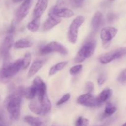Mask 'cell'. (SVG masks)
I'll list each match as a JSON object with an SVG mask.
<instances>
[{"label": "cell", "mask_w": 126, "mask_h": 126, "mask_svg": "<svg viewBox=\"0 0 126 126\" xmlns=\"http://www.w3.org/2000/svg\"><path fill=\"white\" fill-rule=\"evenodd\" d=\"M23 87H19L9 95L4 101V107L12 121H18L21 115V104L23 97Z\"/></svg>", "instance_id": "cell-1"}, {"label": "cell", "mask_w": 126, "mask_h": 126, "mask_svg": "<svg viewBox=\"0 0 126 126\" xmlns=\"http://www.w3.org/2000/svg\"><path fill=\"white\" fill-rule=\"evenodd\" d=\"M23 68V59H18L12 63L4 65L0 70V81L6 82L16 75Z\"/></svg>", "instance_id": "cell-2"}, {"label": "cell", "mask_w": 126, "mask_h": 126, "mask_svg": "<svg viewBox=\"0 0 126 126\" xmlns=\"http://www.w3.org/2000/svg\"><path fill=\"white\" fill-rule=\"evenodd\" d=\"M29 109L37 115L44 116L51 109L52 105L48 96L46 95L41 102H31L28 105Z\"/></svg>", "instance_id": "cell-3"}, {"label": "cell", "mask_w": 126, "mask_h": 126, "mask_svg": "<svg viewBox=\"0 0 126 126\" xmlns=\"http://www.w3.org/2000/svg\"><path fill=\"white\" fill-rule=\"evenodd\" d=\"M96 45V41L94 39H91L86 42L76 54L75 58V62L81 63L87 58L92 56L95 50Z\"/></svg>", "instance_id": "cell-4"}, {"label": "cell", "mask_w": 126, "mask_h": 126, "mask_svg": "<svg viewBox=\"0 0 126 126\" xmlns=\"http://www.w3.org/2000/svg\"><path fill=\"white\" fill-rule=\"evenodd\" d=\"M14 44L13 34H7L0 46V54L4 59V65L10 63V50Z\"/></svg>", "instance_id": "cell-5"}, {"label": "cell", "mask_w": 126, "mask_h": 126, "mask_svg": "<svg viewBox=\"0 0 126 126\" xmlns=\"http://www.w3.org/2000/svg\"><path fill=\"white\" fill-rule=\"evenodd\" d=\"M84 20L85 18L83 16H78L73 20L72 23L70 25L68 36L69 41L73 44H75L77 41L79 28L82 25Z\"/></svg>", "instance_id": "cell-6"}, {"label": "cell", "mask_w": 126, "mask_h": 126, "mask_svg": "<svg viewBox=\"0 0 126 126\" xmlns=\"http://www.w3.org/2000/svg\"><path fill=\"white\" fill-rule=\"evenodd\" d=\"M57 52L62 55H66L68 52L66 48L56 41H52L44 46L40 49V54L41 55L50 54V53Z\"/></svg>", "instance_id": "cell-7"}, {"label": "cell", "mask_w": 126, "mask_h": 126, "mask_svg": "<svg viewBox=\"0 0 126 126\" xmlns=\"http://www.w3.org/2000/svg\"><path fill=\"white\" fill-rule=\"evenodd\" d=\"M125 55H126V47L118 48L101 55L99 58V60L101 63L107 64L116 59H120Z\"/></svg>", "instance_id": "cell-8"}, {"label": "cell", "mask_w": 126, "mask_h": 126, "mask_svg": "<svg viewBox=\"0 0 126 126\" xmlns=\"http://www.w3.org/2000/svg\"><path fill=\"white\" fill-rule=\"evenodd\" d=\"M118 33V29L113 27H107L101 30L100 38L103 43V47H108L110 45L111 41Z\"/></svg>", "instance_id": "cell-9"}, {"label": "cell", "mask_w": 126, "mask_h": 126, "mask_svg": "<svg viewBox=\"0 0 126 126\" xmlns=\"http://www.w3.org/2000/svg\"><path fill=\"white\" fill-rule=\"evenodd\" d=\"M60 22V18L58 17L55 14V6L52 7L49 10V17L43 24V29L45 31L49 30L59 24Z\"/></svg>", "instance_id": "cell-10"}, {"label": "cell", "mask_w": 126, "mask_h": 126, "mask_svg": "<svg viewBox=\"0 0 126 126\" xmlns=\"http://www.w3.org/2000/svg\"><path fill=\"white\" fill-rule=\"evenodd\" d=\"M77 103L81 105L87 107H98L97 103V98L92 95V94H85L80 95L77 99Z\"/></svg>", "instance_id": "cell-11"}, {"label": "cell", "mask_w": 126, "mask_h": 126, "mask_svg": "<svg viewBox=\"0 0 126 126\" xmlns=\"http://www.w3.org/2000/svg\"><path fill=\"white\" fill-rule=\"evenodd\" d=\"M32 0L23 1V3L20 5L16 11V22H20L28 14L29 10L32 6Z\"/></svg>", "instance_id": "cell-12"}, {"label": "cell", "mask_w": 126, "mask_h": 126, "mask_svg": "<svg viewBox=\"0 0 126 126\" xmlns=\"http://www.w3.org/2000/svg\"><path fill=\"white\" fill-rule=\"evenodd\" d=\"M33 85L36 87L38 101L41 102L44 97L46 95V85L43 82L40 77H36L33 81Z\"/></svg>", "instance_id": "cell-13"}, {"label": "cell", "mask_w": 126, "mask_h": 126, "mask_svg": "<svg viewBox=\"0 0 126 126\" xmlns=\"http://www.w3.org/2000/svg\"><path fill=\"white\" fill-rule=\"evenodd\" d=\"M48 5V0H38L34 9V18H41Z\"/></svg>", "instance_id": "cell-14"}, {"label": "cell", "mask_w": 126, "mask_h": 126, "mask_svg": "<svg viewBox=\"0 0 126 126\" xmlns=\"http://www.w3.org/2000/svg\"><path fill=\"white\" fill-rule=\"evenodd\" d=\"M103 23H104V19H103V14L101 12L98 11L95 14L92 19V27L94 32H97L103 25Z\"/></svg>", "instance_id": "cell-15"}, {"label": "cell", "mask_w": 126, "mask_h": 126, "mask_svg": "<svg viewBox=\"0 0 126 126\" xmlns=\"http://www.w3.org/2000/svg\"><path fill=\"white\" fill-rule=\"evenodd\" d=\"M112 94H113V90L111 89L107 88L103 90V91H102L98 95V97H96L98 107L101 106L103 103H105L108 99H110V98L111 97Z\"/></svg>", "instance_id": "cell-16"}, {"label": "cell", "mask_w": 126, "mask_h": 126, "mask_svg": "<svg viewBox=\"0 0 126 126\" xmlns=\"http://www.w3.org/2000/svg\"><path fill=\"white\" fill-rule=\"evenodd\" d=\"M55 12L59 18H70L74 16V12L72 10L66 7H57L56 6H55Z\"/></svg>", "instance_id": "cell-17"}, {"label": "cell", "mask_w": 126, "mask_h": 126, "mask_svg": "<svg viewBox=\"0 0 126 126\" xmlns=\"http://www.w3.org/2000/svg\"><path fill=\"white\" fill-rule=\"evenodd\" d=\"M43 63H44V62L43 60H38L34 61V62L32 63V66H30L29 69V71H28V75H27V77L28 78H30L32 76H34L39 70L42 68L43 66Z\"/></svg>", "instance_id": "cell-18"}, {"label": "cell", "mask_w": 126, "mask_h": 126, "mask_svg": "<svg viewBox=\"0 0 126 126\" xmlns=\"http://www.w3.org/2000/svg\"><path fill=\"white\" fill-rule=\"evenodd\" d=\"M24 120L30 126H46V124L40 118H36L32 116H26Z\"/></svg>", "instance_id": "cell-19"}, {"label": "cell", "mask_w": 126, "mask_h": 126, "mask_svg": "<svg viewBox=\"0 0 126 126\" xmlns=\"http://www.w3.org/2000/svg\"><path fill=\"white\" fill-rule=\"evenodd\" d=\"M37 95L36 87L32 85V86L27 88H23V97L28 100H32Z\"/></svg>", "instance_id": "cell-20"}, {"label": "cell", "mask_w": 126, "mask_h": 126, "mask_svg": "<svg viewBox=\"0 0 126 126\" xmlns=\"http://www.w3.org/2000/svg\"><path fill=\"white\" fill-rule=\"evenodd\" d=\"M33 42L30 39H21L14 43V47L16 49H24L31 47L33 46Z\"/></svg>", "instance_id": "cell-21"}, {"label": "cell", "mask_w": 126, "mask_h": 126, "mask_svg": "<svg viewBox=\"0 0 126 126\" xmlns=\"http://www.w3.org/2000/svg\"><path fill=\"white\" fill-rule=\"evenodd\" d=\"M117 110V108L114 105H113L111 103L108 102L107 104L105 107V109L104 113L102 114V118L104 119V118H108V117L111 116L113 115Z\"/></svg>", "instance_id": "cell-22"}, {"label": "cell", "mask_w": 126, "mask_h": 126, "mask_svg": "<svg viewBox=\"0 0 126 126\" xmlns=\"http://www.w3.org/2000/svg\"><path fill=\"white\" fill-rule=\"evenodd\" d=\"M40 26V18H34V19L27 24V28L30 32H36Z\"/></svg>", "instance_id": "cell-23"}, {"label": "cell", "mask_w": 126, "mask_h": 126, "mask_svg": "<svg viewBox=\"0 0 126 126\" xmlns=\"http://www.w3.org/2000/svg\"><path fill=\"white\" fill-rule=\"evenodd\" d=\"M68 64V62L64 61V62H59L58 63H57L56 65H54L53 66H52L50 68V70H49V75L50 76H52V75H55L57 72L58 71H60V70H63L65 66H66V65Z\"/></svg>", "instance_id": "cell-24"}, {"label": "cell", "mask_w": 126, "mask_h": 126, "mask_svg": "<svg viewBox=\"0 0 126 126\" xmlns=\"http://www.w3.org/2000/svg\"><path fill=\"white\" fill-rule=\"evenodd\" d=\"M89 121L84 117H79L75 122V126H88Z\"/></svg>", "instance_id": "cell-25"}, {"label": "cell", "mask_w": 126, "mask_h": 126, "mask_svg": "<svg viewBox=\"0 0 126 126\" xmlns=\"http://www.w3.org/2000/svg\"><path fill=\"white\" fill-rule=\"evenodd\" d=\"M23 68L22 69H26L28 67L32 61V55L30 53H27L23 58Z\"/></svg>", "instance_id": "cell-26"}, {"label": "cell", "mask_w": 126, "mask_h": 126, "mask_svg": "<svg viewBox=\"0 0 126 126\" xmlns=\"http://www.w3.org/2000/svg\"><path fill=\"white\" fill-rule=\"evenodd\" d=\"M82 70V65H77L73 66L70 68V73L71 75H76L78 74L79 73L81 72V70Z\"/></svg>", "instance_id": "cell-27"}, {"label": "cell", "mask_w": 126, "mask_h": 126, "mask_svg": "<svg viewBox=\"0 0 126 126\" xmlns=\"http://www.w3.org/2000/svg\"><path fill=\"white\" fill-rule=\"evenodd\" d=\"M70 96L71 95H70V94H68V93L64 95L63 96L62 98H60V99L57 102V105H58V106L61 105L66 103V102H68V101L70 100Z\"/></svg>", "instance_id": "cell-28"}, {"label": "cell", "mask_w": 126, "mask_h": 126, "mask_svg": "<svg viewBox=\"0 0 126 126\" xmlns=\"http://www.w3.org/2000/svg\"><path fill=\"white\" fill-rule=\"evenodd\" d=\"M118 81L121 83H126V68L124 69L118 78Z\"/></svg>", "instance_id": "cell-29"}, {"label": "cell", "mask_w": 126, "mask_h": 126, "mask_svg": "<svg viewBox=\"0 0 126 126\" xmlns=\"http://www.w3.org/2000/svg\"><path fill=\"white\" fill-rule=\"evenodd\" d=\"M85 89L87 93L88 94H92V92L94 90V85L92 82H87L86 84V86H85Z\"/></svg>", "instance_id": "cell-30"}, {"label": "cell", "mask_w": 126, "mask_h": 126, "mask_svg": "<svg viewBox=\"0 0 126 126\" xmlns=\"http://www.w3.org/2000/svg\"><path fill=\"white\" fill-rule=\"evenodd\" d=\"M7 117H6L5 112L4 111L3 109L1 107H0V123L6 124L7 123Z\"/></svg>", "instance_id": "cell-31"}, {"label": "cell", "mask_w": 126, "mask_h": 126, "mask_svg": "<svg viewBox=\"0 0 126 126\" xmlns=\"http://www.w3.org/2000/svg\"><path fill=\"white\" fill-rule=\"evenodd\" d=\"M117 18V16L114 13H109L107 15V20L109 23H112Z\"/></svg>", "instance_id": "cell-32"}, {"label": "cell", "mask_w": 126, "mask_h": 126, "mask_svg": "<svg viewBox=\"0 0 126 126\" xmlns=\"http://www.w3.org/2000/svg\"><path fill=\"white\" fill-rule=\"evenodd\" d=\"M106 79H107V78H106V76L105 75H101L98 78V81H98V84L100 86H101L105 82Z\"/></svg>", "instance_id": "cell-33"}, {"label": "cell", "mask_w": 126, "mask_h": 126, "mask_svg": "<svg viewBox=\"0 0 126 126\" xmlns=\"http://www.w3.org/2000/svg\"><path fill=\"white\" fill-rule=\"evenodd\" d=\"M23 1V0H12L13 2H14V3H18V2H20Z\"/></svg>", "instance_id": "cell-34"}, {"label": "cell", "mask_w": 126, "mask_h": 126, "mask_svg": "<svg viewBox=\"0 0 126 126\" xmlns=\"http://www.w3.org/2000/svg\"><path fill=\"white\" fill-rule=\"evenodd\" d=\"M0 126H7L6 124H4V123H0Z\"/></svg>", "instance_id": "cell-35"}, {"label": "cell", "mask_w": 126, "mask_h": 126, "mask_svg": "<svg viewBox=\"0 0 126 126\" xmlns=\"http://www.w3.org/2000/svg\"><path fill=\"white\" fill-rule=\"evenodd\" d=\"M126 126V123H124V124H123V126Z\"/></svg>", "instance_id": "cell-36"}, {"label": "cell", "mask_w": 126, "mask_h": 126, "mask_svg": "<svg viewBox=\"0 0 126 126\" xmlns=\"http://www.w3.org/2000/svg\"><path fill=\"white\" fill-rule=\"evenodd\" d=\"M51 126H57L55 125V124H53V125H52Z\"/></svg>", "instance_id": "cell-37"}, {"label": "cell", "mask_w": 126, "mask_h": 126, "mask_svg": "<svg viewBox=\"0 0 126 126\" xmlns=\"http://www.w3.org/2000/svg\"><path fill=\"white\" fill-rule=\"evenodd\" d=\"M23 1H27V0H23Z\"/></svg>", "instance_id": "cell-38"}, {"label": "cell", "mask_w": 126, "mask_h": 126, "mask_svg": "<svg viewBox=\"0 0 126 126\" xmlns=\"http://www.w3.org/2000/svg\"><path fill=\"white\" fill-rule=\"evenodd\" d=\"M111 1H114V0H111Z\"/></svg>", "instance_id": "cell-39"}]
</instances>
